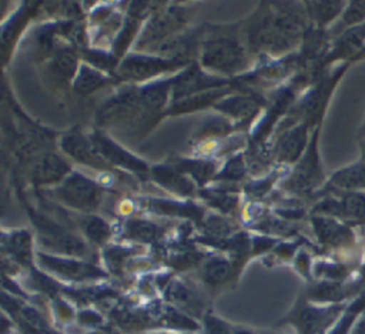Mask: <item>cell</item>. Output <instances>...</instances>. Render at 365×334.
Segmentation results:
<instances>
[{
  "label": "cell",
  "instance_id": "2",
  "mask_svg": "<svg viewBox=\"0 0 365 334\" xmlns=\"http://www.w3.org/2000/svg\"><path fill=\"white\" fill-rule=\"evenodd\" d=\"M54 196L68 207L93 211L101 203L103 188L93 180L78 173H73L54 190Z\"/></svg>",
  "mask_w": 365,
  "mask_h": 334
},
{
  "label": "cell",
  "instance_id": "3",
  "mask_svg": "<svg viewBox=\"0 0 365 334\" xmlns=\"http://www.w3.org/2000/svg\"><path fill=\"white\" fill-rule=\"evenodd\" d=\"M187 61L155 57V56H143V54H130L125 57L120 66V74L127 80H145L155 77L164 71L174 70L184 66Z\"/></svg>",
  "mask_w": 365,
  "mask_h": 334
},
{
  "label": "cell",
  "instance_id": "22",
  "mask_svg": "<svg viewBox=\"0 0 365 334\" xmlns=\"http://www.w3.org/2000/svg\"><path fill=\"white\" fill-rule=\"evenodd\" d=\"M173 167L181 173L191 174L200 184L207 181L215 168L214 163L207 160H178Z\"/></svg>",
  "mask_w": 365,
  "mask_h": 334
},
{
  "label": "cell",
  "instance_id": "14",
  "mask_svg": "<svg viewBox=\"0 0 365 334\" xmlns=\"http://www.w3.org/2000/svg\"><path fill=\"white\" fill-rule=\"evenodd\" d=\"M307 141V128L305 126L295 127L278 140L277 143V157L282 161H295L304 150Z\"/></svg>",
  "mask_w": 365,
  "mask_h": 334
},
{
  "label": "cell",
  "instance_id": "16",
  "mask_svg": "<svg viewBox=\"0 0 365 334\" xmlns=\"http://www.w3.org/2000/svg\"><path fill=\"white\" fill-rule=\"evenodd\" d=\"M110 83V79L107 76H104L103 73L88 67V66H81L78 69V73L74 79V91L77 94H90L101 87H104L106 84Z\"/></svg>",
  "mask_w": 365,
  "mask_h": 334
},
{
  "label": "cell",
  "instance_id": "9",
  "mask_svg": "<svg viewBox=\"0 0 365 334\" xmlns=\"http://www.w3.org/2000/svg\"><path fill=\"white\" fill-rule=\"evenodd\" d=\"M225 83H227L225 80L208 76L204 71H201L200 67L191 66L184 73H181V76L178 79H175L173 81L174 100H177L180 97L190 96L200 90H208L212 87L217 88V87L224 86Z\"/></svg>",
  "mask_w": 365,
  "mask_h": 334
},
{
  "label": "cell",
  "instance_id": "10",
  "mask_svg": "<svg viewBox=\"0 0 365 334\" xmlns=\"http://www.w3.org/2000/svg\"><path fill=\"white\" fill-rule=\"evenodd\" d=\"M319 180H321V171L318 166L315 146L312 144L308 153L305 154V157L301 160L299 166L288 178V183L284 184V187L297 193H305V191H309L312 187H315L319 183Z\"/></svg>",
  "mask_w": 365,
  "mask_h": 334
},
{
  "label": "cell",
  "instance_id": "11",
  "mask_svg": "<svg viewBox=\"0 0 365 334\" xmlns=\"http://www.w3.org/2000/svg\"><path fill=\"white\" fill-rule=\"evenodd\" d=\"M70 173V166L54 153L40 156L31 170L30 177L36 184H51L63 180Z\"/></svg>",
  "mask_w": 365,
  "mask_h": 334
},
{
  "label": "cell",
  "instance_id": "29",
  "mask_svg": "<svg viewBox=\"0 0 365 334\" xmlns=\"http://www.w3.org/2000/svg\"><path fill=\"white\" fill-rule=\"evenodd\" d=\"M362 305H364V300H358V301L349 308V311L336 323V325L334 327V330H332L329 334H346L349 325L352 324V320H354V317H355V313H356L359 308H362Z\"/></svg>",
  "mask_w": 365,
  "mask_h": 334
},
{
  "label": "cell",
  "instance_id": "30",
  "mask_svg": "<svg viewBox=\"0 0 365 334\" xmlns=\"http://www.w3.org/2000/svg\"><path fill=\"white\" fill-rule=\"evenodd\" d=\"M204 324H205L207 334H231L228 324H225L222 320H220L211 314L205 315Z\"/></svg>",
  "mask_w": 365,
  "mask_h": 334
},
{
  "label": "cell",
  "instance_id": "27",
  "mask_svg": "<svg viewBox=\"0 0 365 334\" xmlns=\"http://www.w3.org/2000/svg\"><path fill=\"white\" fill-rule=\"evenodd\" d=\"M342 3L339 1H311L307 3L308 13L311 19H314L318 23H328L331 19H334Z\"/></svg>",
  "mask_w": 365,
  "mask_h": 334
},
{
  "label": "cell",
  "instance_id": "35",
  "mask_svg": "<svg viewBox=\"0 0 365 334\" xmlns=\"http://www.w3.org/2000/svg\"><path fill=\"white\" fill-rule=\"evenodd\" d=\"M232 334H255V333L251 330H247V328H235L232 331Z\"/></svg>",
  "mask_w": 365,
  "mask_h": 334
},
{
  "label": "cell",
  "instance_id": "17",
  "mask_svg": "<svg viewBox=\"0 0 365 334\" xmlns=\"http://www.w3.org/2000/svg\"><path fill=\"white\" fill-rule=\"evenodd\" d=\"M167 294L168 298L180 308L192 311L195 314L200 313L202 308V301L200 300V297L180 281H174L173 284H170Z\"/></svg>",
  "mask_w": 365,
  "mask_h": 334
},
{
  "label": "cell",
  "instance_id": "25",
  "mask_svg": "<svg viewBox=\"0 0 365 334\" xmlns=\"http://www.w3.org/2000/svg\"><path fill=\"white\" fill-rule=\"evenodd\" d=\"M127 236L140 241H153L161 233L160 227L145 220H131L127 223Z\"/></svg>",
  "mask_w": 365,
  "mask_h": 334
},
{
  "label": "cell",
  "instance_id": "4",
  "mask_svg": "<svg viewBox=\"0 0 365 334\" xmlns=\"http://www.w3.org/2000/svg\"><path fill=\"white\" fill-rule=\"evenodd\" d=\"M31 217L33 220L36 218L40 238L46 247H50L56 251H61L66 254H73V255H84L87 253L84 243L78 237L66 231L63 227H60L54 221L43 216H31Z\"/></svg>",
  "mask_w": 365,
  "mask_h": 334
},
{
  "label": "cell",
  "instance_id": "8",
  "mask_svg": "<svg viewBox=\"0 0 365 334\" xmlns=\"http://www.w3.org/2000/svg\"><path fill=\"white\" fill-rule=\"evenodd\" d=\"M184 11L181 9H165L163 11H158L147 24L145 31L140 37V46H144V43H151L157 40H164L170 34H173L175 30H178L184 24Z\"/></svg>",
  "mask_w": 365,
  "mask_h": 334
},
{
  "label": "cell",
  "instance_id": "18",
  "mask_svg": "<svg viewBox=\"0 0 365 334\" xmlns=\"http://www.w3.org/2000/svg\"><path fill=\"white\" fill-rule=\"evenodd\" d=\"M50 73L60 83H67L74 77L77 71V57L74 53L64 50L56 54V57L50 61Z\"/></svg>",
  "mask_w": 365,
  "mask_h": 334
},
{
  "label": "cell",
  "instance_id": "6",
  "mask_svg": "<svg viewBox=\"0 0 365 334\" xmlns=\"http://www.w3.org/2000/svg\"><path fill=\"white\" fill-rule=\"evenodd\" d=\"M61 148L68 156H71L74 160H77L86 166H90V167L98 168V170L108 168V163L98 154V151L96 150L91 140L84 137L80 133H68V134L63 136Z\"/></svg>",
  "mask_w": 365,
  "mask_h": 334
},
{
  "label": "cell",
  "instance_id": "31",
  "mask_svg": "<svg viewBox=\"0 0 365 334\" xmlns=\"http://www.w3.org/2000/svg\"><path fill=\"white\" fill-rule=\"evenodd\" d=\"M86 59L98 69H108L115 63V57L107 56L101 51H86Z\"/></svg>",
  "mask_w": 365,
  "mask_h": 334
},
{
  "label": "cell",
  "instance_id": "23",
  "mask_svg": "<svg viewBox=\"0 0 365 334\" xmlns=\"http://www.w3.org/2000/svg\"><path fill=\"white\" fill-rule=\"evenodd\" d=\"M334 213H342L346 217L364 218L365 217V196L359 193L346 194L341 203H335Z\"/></svg>",
  "mask_w": 365,
  "mask_h": 334
},
{
  "label": "cell",
  "instance_id": "21",
  "mask_svg": "<svg viewBox=\"0 0 365 334\" xmlns=\"http://www.w3.org/2000/svg\"><path fill=\"white\" fill-rule=\"evenodd\" d=\"M4 246L9 248L10 254L19 263H30L31 258V240L27 231H16L10 234L9 240H4Z\"/></svg>",
  "mask_w": 365,
  "mask_h": 334
},
{
  "label": "cell",
  "instance_id": "7",
  "mask_svg": "<svg viewBox=\"0 0 365 334\" xmlns=\"http://www.w3.org/2000/svg\"><path fill=\"white\" fill-rule=\"evenodd\" d=\"M338 313V308H315L309 305H302L294 310L288 317L298 334H317L319 333Z\"/></svg>",
  "mask_w": 365,
  "mask_h": 334
},
{
  "label": "cell",
  "instance_id": "28",
  "mask_svg": "<svg viewBox=\"0 0 365 334\" xmlns=\"http://www.w3.org/2000/svg\"><path fill=\"white\" fill-rule=\"evenodd\" d=\"M244 173H245V167H244L242 158L234 157L227 163L225 168L217 177L222 180H238V178H242Z\"/></svg>",
  "mask_w": 365,
  "mask_h": 334
},
{
  "label": "cell",
  "instance_id": "5",
  "mask_svg": "<svg viewBox=\"0 0 365 334\" xmlns=\"http://www.w3.org/2000/svg\"><path fill=\"white\" fill-rule=\"evenodd\" d=\"M90 140L94 144L98 154L107 163L115 164L118 167L127 168V170L138 173V174H143V173L148 171V167L145 166L144 161L138 160L137 157H134L133 154L125 151L121 146H118L117 143L110 140L106 134H103L100 131H96L93 136H90Z\"/></svg>",
  "mask_w": 365,
  "mask_h": 334
},
{
  "label": "cell",
  "instance_id": "15",
  "mask_svg": "<svg viewBox=\"0 0 365 334\" xmlns=\"http://www.w3.org/2000/svg\"><path fill=\"white\" fill-rule=\"evenodd\" d=\"M261 103L250 96H237L230 97L220 104H215V108L221 110L222 113L237 117V118H245L251 114H255L259 110Z\"/></svg>",
  "mask_w": 365,
  "mask_h": 334
},
{
  "label": "cell",
  "instance_id": "33",
  "mask_svg": "<svg viewBox=\"0 0 365 334\" xmlns=\"http://www.w3.org/2000/svg\"><path fill=\"white\" fill-rule=\"evenodd\" d=\"M208 200H210L211 204H214V206L218 204L220 208H224V210H228V211L232 207H235V204H237L235 197H232L230 194H221V193H212L211 196H208Z\"/></svg>",
  "mask_w": 365,
  "mask_h": 334
},
{
  "label": "cell",
  "instance_id": "24",
  "mask_svg": "<svg viewBox=\"0 0 365 334\" xmlns=\"http://www.w3.org/2000/svg\"><path fill=\"white\" fill-rule=\"evenodd\" d=\"M314 224H315V230H317V234L318 237L322 240V241H328V243H336V241H341L344 238H348V231L336 224L335 221L332 220H328V218H315L314 220Z\"/></svg>",
  "mask_w": 365,
  "mask_h": 334
},
{
  "label": "cell",
  "instance_id": "12",
  "mask_svg": "<svg viewBox=\"0 0 365 334\" xmlns=\"http://www.w3.org/2000/svg\"><path fill=\"white\" fill-rule=\"evenodd\" d=\"M38 258L46 268H48L63 277H67V278L78 280V278L101 275V271L98 268H96L94 265L86 264V263L57 258V257H51V255H44V254H38Z\"/></svg>",
  "mask_w": 365,
  "mask_h": 334
},
{
  "label": "cell",
  "instance_id": "19",
  "mask_svg": "<svg viewBox=\"0 0 365 334\" xmlns=\"http://www.w3.org/2000/svg\"><path fill=\"white\" fill-rule=\"evenodd\" d=\"M332 183L341 188H362L365 187V161L355 163L339 170L332 176Z\"/></svg>",
  "mask_w": 365,
  "mask_h": 334
},
{
  "label": "cell",
  "instance_id": "26",
  "mask_svg": "<svg viewBox=\"0 0 365 334\" xmlns=\"http://www.w3.org/2000/svg\"><path fill=\"white\" fill-rule=\"evenodd\" d=\"M81 224H83V230L87 234V237L91 241H94L96 244L106 243L111 234L108 224L96 216L87 217L86 220H83Z\"/></svg>",
  "mask_w": 365,
  "mask_h": 334
},
{
  "label": "cell",
  "instance_id": "1",
  "mask_svg": "<svg viewBox=\"0 0 365 334\" xmlns=\"http://www.w3.org/2000/svg\"><path fill=\"white\" fill-rule=\"evenodd\" d=\"M202 66L220 73L232 74L247 67V56L234 33H217L204 41Z\"/></svg>",
  "mask_w": 365,
  "mask_h": 334
},
{
  "label": "cell",
  "instance_id": "13",
  "mask_svg": "<svg viewBox=\"0 0 365 334\" xmlns=\"http://www.w3.org/2000/svg\"><path fill=\"white\" fill-rule=\"evenodd\" d=\"M154 180L170 191L180 196H190L194 193V184L175 167H155L153 168Z\"/></svg>",
  "mask_w": 365,
  "mask_h": 334
},
{
  "label": "cell",
  "instance_id": "32",
  "mask_svg": "<svg viewBox=\"0 0 365 334\" xmlns=\"http://www.w3.org/2000/svg\"><path fill=\"white\" fill-rule=\"evenodd\" d=\"M365 17V1L361 3H351L349 9L346 10L345 16H344V21L346 24L351 23H358Z\"/></svg>",
  "mask_w": 365,
  "mask_h": 334
},
{
  "label": "cell",
  "instance_id": "20",
  "mask_svg": "<svg viewBox=\"0 0 365 334\" xmlns=\"http://www.w3.org/2000/svg\"><path fill=\"white\" fill-rule=\"evenodd\" d=\"M231 273V264L228 260L221 257H212L204 264L202 278L211 287H217L225 283Z\"/></svg>",
  "mask_w": 365,
  "mask_h": 334
},
{
  "label": "cell",
  "instance_id": "34",
  "mask_svg": "<svg viewBox=\"0 0 365 334\" xmlns=\"http://www.w3.org/2000/svg\"><path fill=\"white\" fill-rule=\"evenodd\" d=\"M352 334H365V320L361 321Z\"/></svg>",
  "mask_w": 365,
  "mask_h": 334
}]
</instances>
